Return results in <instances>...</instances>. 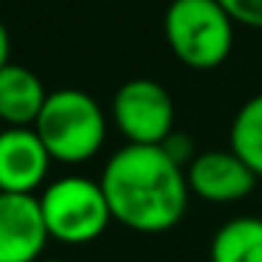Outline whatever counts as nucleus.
Returning <instances> with one entry per match:
<instances>
[{"label": "nucleus", "instance_id": "1", "mask_svg": "<svg viewBox=\"0 0 262 262\" xmlns=\"http://www.w3.org/2000/svg\"><path fill=\"white\" fill-rule=\"evenodd\" d=\"M110 214L138 234L172 231L186 217L189 183L181 166L161 147L124 144L110 155L99 178Z\"/></svg>", "mask_w": 262, "mask_h": 262}, {"label": "nucleus", "instance_id": "2", "mask_svg": "<svg viewBox=\"0 0 262 262\" xmlns=\"http://www.w3.org/2000/svg\"><path fill=\"white\" fill-rule=\"evenodd\" d=\"M34 130L54 161L85 164L102 149L107 136V119L102 104L91 93L62 88L48 93Z\"/></svg>", "mask_w": 262, "mask_h": 262}, {"label": "nucleus", "instance_id": "3", "mask_svg": "<svg viewBox=\"0 0 262 262\" xmlns=\"http://www.w3.org/2000/svg\"><path fill=\"white\" fill-rule=\"evenodd\" d=\"M164 37L178 62L211 71L234 48V20L217 0H172L164 14Z\"/></svg>", "mask_w": 262, "mask_h": 262}, {"label": "nucleus", "instance_id": "4", "mask_svg": "<svg viewBox=\"0 0 262 262\" xmlns=\"http://www.w3.org/2000/svg\"><path fill=\"white\" fill-rule=\"evenodd\" d=\"M40 209L48 237L65 245L93 243L113 220L102 183L85 175H65L48 183L40 194Z\"/></svg>", "mask_w": 262, "mask_h": 262}, {"label": "nucleus", "instance_id": "5", "mask_svg": "<svg viewBox=\"0 0 262 262\" xmlns=\"http://www.w3.org/2000/svg\"><path fill=\"white\" fill-rule=\"evenodd\" d=\"M113 121L127 144L161 147L175 133V102L155 79H130L113 96Z\"/></svg>", "mask_w": 262, "mask_h": 262}, {"label": "nucleus", "instance_id": "6", "mask_svg": "<svg viewBox=\"0 0 262 262\" xmlns=\"http://www.w3.org/2000/svg\"><path fill=\"white\" fill-rule=\"evenodd\" d=\"M51 161L34 127L0 130V192L34 194L46 183Z\"/></svg>", "mask_w": 262, "mask_h": 262}, {"label": "nucleus", "instance_id": "7", "mask_svg": "<svg viewBox=\"0 0 262 262\" xmlns=\"http://www.w3.org/2000/svg\"><path fill=\"white\" fill-rule=\"evenodd\" d=\"M189 192L209 203H237L248 198L256 186V175L231 152L209 149L189 161L186 166Z\"/></svg>", "mask_w": 262, "mask_h": 262}, {"label": "nucleus", "instance_id": "8", "mask_svg": "<svg viewBox=\"0 0 262 262\" xmlns=\"http://www.w3.org/2000/svg\"><path fill=\"white\" fill-rule=\"evenodd\" d=\"M48 239L40 198L0 194V262H37Z\"/></svg>", "mask_w": 262, "mask_h": 262}, {"label": "nucleus", "instance_id": "9", "mask_svg": "<svg viewBox=\"0 0 262 262\" xmlns=\"http://www.w3.org/2000/svg\"><path fill=\"white\" fill-rule=\"evenodd\" d=\"M46 99V85L31 68L14 62L0 68V121L9 127L37 124Z\"/></svg>", "mask_w": 262, "mask_h": 262}, {"label": "nucleus", "instance_id": "10", "mask_svg": "<svg viewBox=\"0 0 262 262\" xmlns=\"http://www.w3.org/2000/svg\"><path fill=\"white\" fill-rule=\"evenodd\" d=\"M209 262H262V217H231L209 243Z\"/></svg>", "mask_w": 262, "mask_h": 262}, {"label": "nucleus", "instance_id": "11", "mask_svg": "<svg viewBox=\"0 0 262 262\" xmlns=\"http://www.w3.org/2000/svg\"><path fill=\"white\" fill-rule=\"evenodd\" d=\"M228 149L256 178H262V93L251 96L237 110L228 130Z\"/></svg>", "mask_w": 262, "mask_h": 262}, {"label": "nucleus", "instance_id": "12", "mask_svg": "<svg viewBox=\"0 0 262 262\" xmlns=\"http://www.w3.org/2000/svg\"><path fill=\"white\" fill-rule=\"evenodd\" d=\"M226 14L234 20V26H248V29H262V0H217Z\"/></svg>", "mask_w": 262, "mask_h": 262}, {"label": "nucleus", "instance_id": "13", "mask_svg": "<svg viewBox=\"0 0 262 262\" xmlns=\"http://www.w3.org/2000/svg\"><path fill=\"white\" fill-rule=\"evenodd\" d=\"M3 65H9V31L3 26V20H0V68Z\"/></svg>", "mask_w": 262, "mask_h": 262}, {"label": "nucleus", "instance_id": "14", "mask_svg": "<svg viewBox=\"0 0 262 262\" xmlns=\"http://www.w3.org/2000/svg\"><path fill=\"white\" fill-rule=\"evenodd\" d=\"M48 262H62V259H48Z\"/></svg>", "mask_w": 262, "mask_h": 262}, {"label": "nucleus", "instance_id": "15", "mask_svg": "<svg viewBox=\"0 0 262 262\" xmlns=\"http://www.w3.org/2000/svg\"><path fill=\"white\" fill-rule=\"evenodd\" d=\"M0 194H3V192H0Z\"/></svg>", "mask_w": 262, "mask_h": 262}]
</instances>
